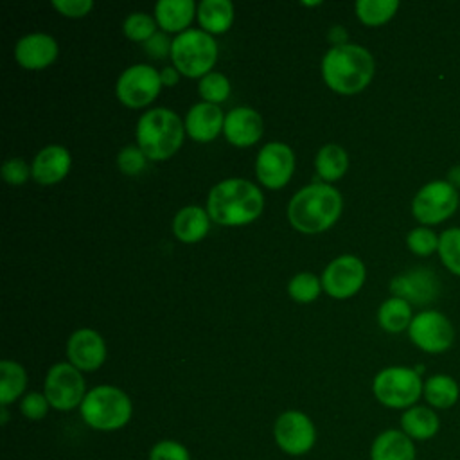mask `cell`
I'll list each match as a JSON object with an SVG mask.
<instances>
[{"instance_id":"cell-42","label":"cell","mask_w":460,"mask_h":460,"mask_svg":"<svg viewBox=\"0 0 460 460\" xmlns=\"http://www.w3.org/2000/svg\"><path fill=\"white\" fill-rule=\"evenodd\" d=\"M160 79H162L164 86H174L178 83V79H180V72L174 66H165L160 72Z\"/></svg>"},{"instance_id":"cell-34","label":"cell","mask_w":460,"mask_h":460,"mask_svg":"<svg viewBox=\"0 0 460 460\" xmlns=\"http://www.w3.org/2000/svg\"><path fill=\"white\" fill-rule=\"evenodd\" d=\"M122 31L126 38L146 43L153 34H156V20L146 13H133L124 20Z\"/></svg>"},{"instance_id":"cell-7","label":"cell","mask_w":460,"mask_h":460,"mask_svg":"<svg viewBox=\"0 0 460 460\" xmlns=\"http://www.w3.org/2000/svg\"><path fill=\"white\" fill-rule=\"evenodd\" d=\"M422 388L424 383L420 379V374L415 368L408 367L383 368L372 383L376 399L383 406L395 410H408L415 406V402L422 395Z\"/></svg>"},{"instance_id":"cell-30","label":"cell","mask_w":460,"mask_h":460,"mask_svg":"<svg viewBox=\"0 0 460 460\" xmlns=\"http://www.w3.org/2000/svg\"><path fill=\"white\" fill-rule=\"evenodd\" d=\"M397 7V0H358L356 14L365 25H381L395 14Z\"/></svg>"},{"instance_id":"cell-12","label":"cell","mask_w":460,"mask_h":460,"mask_svg":"<svg viewBox=\"0 0 460 460\" xmlns=\"http://www.w3.org/2000/svg\"><path fill=\"white\" fill-rule=\"evenodd\" d=\"M273 437L279 447L293 456L307 453L316 440V429L313 420L296 410H289L279 415L273 426Z\"/></svg>"},{"instance_id":"cell-14","label":"cell","mask_w":460,"mask_h":460,"mask_svg":"<svg viewBox=\"0 0 460 460\" xmlns=\"http://www.w3.org/2000/svg\"><path fill=\"white\" fill-rule=\"evenodd\" d=\"M365 282V264L356 255H340L322 275V288L334 298H349Z\"/></svg>"},{"instance_id":"cell-28","label":"cell","mask_w":460,"mask_h":460,"mask_svg":"<svg viewBox=\"0 0 460 460\" xmlns=\"http://www.w3.org/2000/svg\"><path fill=\"white\" fill-rule=\"evenodd\" d=\"M379 325L386 332H401L410 327L413 316H411V305L397 296H392L385 300L377 311Z\"/></svg>"},{"instance_id":"cell-41","label":"cell","mask_w":460,"mask_h":460,"mask_svg":"<svg viewBox=\"0 0 460 460\" xmlns=\"http://www.w3.org/2000/svg\"><path fill=\"white\" fill-rule=\"evenodd\" d=\"M144 49L153 59H164L167 54H171L172 41L164 32H156L144 43Z\"/></svg>"},{"instance_id":"cell-43","label":"cell","mask_w":460,"mask_h":460,"mask_svg":"<svg viewBox=\"0 0 460 460\" xmlns=\"http://www.w3.org/2000/svg\"><path fill=\"white\" fill-rule=\"evenodd\" d=\"M329 38H331V41L336 43V45H345V41H347V32H345L341 27H334V29H331Z\"/></svg>"},{"instance_id":"cell-24","label":"cell","mask_w":460,"mask_h":460,"mask_svg":"<svg viewBox=\"0 0 460 460\" xmlns=\"http://www.w3.org/2000/svg\"><path fill=\"white\" fill-rule=\"evenodd\" d=\"M172 232L183 243H196L208 232V214L196 205L185 207L174 216Z\"/></svg>"},{"instance_id":"cell-6","label":"cell","mask_w":460,"mask_h":460,"mask_svg":"<svg viewBox=\"0 0 460 460\" xmlns=\"http://www.w3.org/2000/svg\"><path fill=\"white\" fill-rule=\"evenodd\" d=\"M171 58L174 68L187 77H203L217 58V45L208 32L189 29L172 40Z\"/></svg>"},{"instance_id":"cell-4","label":"cell","mask_w":460,"mask_h":460,"mask_svg":"<svg viewBox=\"0 0 460 460\" xmlns=\"http://www.w3.org/2000/svg\"><path fill=\"white\" fill-rule=\"evenodd\" d=\"M183 131V124L174 111L155 108L138 119L137 142L149 160H167L180 149Z\"/></svg>"},{"instance_id":"cell-1","label":"cell","mask_w":460,"mask_h":460,"mask_svg":"<svg viewBox=\"0 0 460 460\" xmlns=\"http://www.w3.org/2000/svg\"><path fill=\"white\" fill-rule=\"evenodd\" d=\"M264 198L259 187L241 178H230L212 187L207 201L208 216L226 226L248 225L262 212Z\"/></svg>"},{"instance_id":"cell-8","label":"cell","mask_w":460,"mask_h":460,"mask_svg":"<svg viewBox=\"0 0 460 460\" xmlns=\"http://www.w3.org/2000/svg\"><path fill=\"white\" fill-rule=\"evenodd\" d=\"M460 205V196L456 189L446 180H435L420 187L411 201V212L422 225H437L446 221L456 207Z\"/></svg>"},{"instance_id":"cell-21","label":"cell","mask_w":460,"mask_h":460,"mask_svg":"<svg viewBox=\"0 0 460 460\" xmlns=\"http://www.w3.org/2000/svg\"><path fill=\"white\" fill-rule=\"evenodd\" d=\"M413 440L401 429H385L370 447V460H415Z\"/></svg>"},{"instance_id":"cell-38","label":"cell","mask_w":460,"mask_h":460,"mask_svg":"<svg viewBox=\"0 0 460 460\" xmlns=\"http://www.w3.org/2000/svg\"><path fill=\"white\" fill-rule=\"evenodd\" d=\"M49 401L45 397V394H40V392H31L27 394L22 402H20V410L22 413L27 417V419H32V420H40L47 415L49 411Z\"/></svg>"},{"instance_id":"cell-10","label":"cell","mask_w":460,"mask_h":460,"mask_svg":"<svg viewBox=\"0 0 460 460\" xmlns=\"http://www.w3.org/2000/svg\"><path fill=\"white\" fill-rule=\"evenodd\" d=\"M162 88L160 74L149 65H133L126 68L115 86L119 101L128 108L147 106Z\"/></svg>"},{"instance_id":"cell-45","label":"cell","mask_w":460,"mask_h":460,"mask_svg":"<svg viewBox=\"0 0 460 460\" xmlns=\"http://www.w3.org/2000/svg\"><path fill=\"white\" fill-rule=\"evenodd\" d=\"M7 422V410H5V406H2V424H5Z\"/></svg>"},{"instance_id":"cell-23","label":"cell","mask_w":460,"mask_h":460,"mask_svg":"<svg viewBox=\"0 0 460 460\" xmlns=\"http://www.w3.org/2000/svg\"><path fill=\"white\" fill-rule=\"evenodd\" d=\"M192 0H160L155 5V18L165 32H180L192 22L194 16Z\"/></svg>"},{"instance_id":"cell-46","label":"cell","mask_w":460,"mask_h":460,"mask_svg":"<svg viewBox=\"0 0 460 460\" xmlns=\"http://www.w3.org/2000/svg\"><path fill=\"white\" fill-rule=\"evenodd\" d=\"M322 2H302V5H320Z\"/></svg>"},{"instance_id":"cell-40","label":"cell","mask_w":460,"mask_h":460,"mask_svg":"<svg viewBox=\"0 0 460 460\" xmlns=\"http://www.w3.org/2000/svg\"><path fill=\"white\" fill-rule=\"evenodd\" d=\"M52 7L58 9L63 16L81 18L92 11L93 2L92 0H52Z\"/></svg>"},{"instance_id":"cell-37","label":"cell","mask_w":460,"mask_h":460,"mask_svg":"<svg viewBox=\"0 0 460 460\" xmlns=\"http://www.w3.org/2000/svg\"><path fill=\"white\" fill-rule=\"evenodd\" d=\"M146 155L137 146H126L117 156V165L124 174H138L146 167Z\"/></svg>"},{"instance_id":"cell-44","label":"cell","mask_w":460,"mask_h":460,"mask_svg":"<svg viewBox=\"0 0 460 460\" xmlns=\"http://www.w3.org/2000/svg\"><path fill=\"white\" fill-rule=\"evenodd\" d=\"M447 183H451L455 189L460 187V165H453L449 171H447Z\"/></svg>"},{"instance_id":"cell-31","label":"cell","mask_w":460,"mask_h":460,"mask_svg":"<svg viewBox=\"0 0 460 460\" xmlns=\"http://www.w3.org/2000/svg\"><path fill=\"white\" fill-rule=\"evenodd\" d=\"M438 255L442 264L460 277V226L447 228L438 235Z\"/></svg>"},{"instance_id":"cell-35","label":"cell","mask_w":460,"mask_h":460,"mask_svg":"<svg viewBox=\"0 0 460 460\" xmlns=\"http://www.w3.org/2000/svg\"><path fill=\"white\" fill-rule=\"evenodd\" d=\"M406 244L415 255L426 257V255H431L435 250H438V235L426 226H419L408 234Z\"/></svg>"},{"instance_id":"cell-29","label":"cell","mask_w":460,"mask_h":460,"mask_svg":"<svg viewBox=\"0 0 460 460\" xmlns=\"http://www.w3.org/2000/svg\"><path fill=\"white\" fill-rule=\"evenodd\" d=\"M0 402L7 406L14 399H18L27 385V374L22 365L11 359L0 361Z\"/></svg>"},{"instance_id":"cell-16","label":"cell","mask_w":460,"mask_h":460,"mask_svg":"<svg viewBox=\"0 0 460 460\" xmlns=\"http://www.w3.org/2000/svg\"><path fill=\"white\" fill-rule=\"evenodd\" d=\"M68 361L77 370H95L106 359V345L93 329H77L66 341Z\"/></svg>"},{"instance_id":"cell-33","label":"cell","mask_w":460,"mask_h":460,"mask_svg":"<svg viewBox=\"0 0 460 460\" xmlns=\"http://www.w3.org/2000/svg\"><path fill=\"white\" fill-rule=\"evenodd\" d=\"M198 92L207 102L217 104V102L226 101V97L230 93V81L219 72H210L201 77Z\"/></svg>"},{"instance_id":"cell-15","label":"cell","mask_w":460,"mask_h":460,"mask_svg":"<svg viewBox=\"0 0 460 460\" xmlns=\"http://www.w3.org/2000/svg\"><path fill=\"white\" fill-rule=\"evenodd\" d=\"M390 291L394 296L406 300L408 304L424 305L431 304L440 293V280L435 271L424 266L411 268L390 282Z\"/></svg>"},{"instance_id":"cell-20","label":"cell","mask_w":460,"mask_h":460,"mask_svg":"<svg viewBox=\"0 0 460 460\" xmlns=\"http://www.w3.org/2000/svg\"><path fill=\"white\" fill-rule=\"evenodd\" d=\"M70 164L68 149L63 146H47L34 156L31 174L40 185H52L66 176Z\"/></svg>"},{"instance_id":"cell-3","label":"cell","mask_w":460,"mask_h":460,"mask_svg":"<svg viewBox=\"0 0 460 460\" xmlns=\"http://www.w3.org/2000/svg\"><path fill=\"white\" fill-rule=\"evenodd\" d=\"M341 214V194L325 183H313L298 190L288 205V219L298 232L327 230Z\"/></svg>"},{"instance_id":"cell-9","label":"cell","mask_w":460,"mask_h":460,"mask_svg":"<svg viewBox=\"0 0 460 460\" xmlns=\"http://www.w3.org/2000/svg\"><path fill=\"white\" fill-rule=\"evenodd\" d=\"M43 394L52 408L68 411L81 406L86 395L84 379L72 363H58L47 372Z\"/></svg>"},{"instance_id":"cell-19","label":"cell","mask_w":460,"mask_h":460,"mask_svg":"<svg viewBox=\"0 0 460 460\" xmlns=\"http://www.w3.org/2000/svg\"><path fill=\"white\" fill-rule=\"evenodd\" d=\"M225 115L217 104L198 102L194 104L185 119V129L196 142H210L219 131H223Z\"/></svg>"},{"instance_id":"cell-26","label":"cell","mask_w":460,"mask_h":460,"mask_svg":"<svg viewBox=\"0 0 460 460\" xmlns=\"http://www.w3.org/2000/svg\"><path fill=\"white\" fill-rule=\"evenodd\" d=\"M199 25L212 34H221L234 22V5L228 0H203L198 5Z\"/></svg>"},{"instance_id":"cell-22","label":"cell","mask_w":460,"mask_h":460,"mask_svg":"<svg viewBox=\"0 0 460 460\" xmlns=\"http://www.w3.org/2000/svg\"><path fill=\"white\" fill-rule=\"evenodd\" d=\"M440 429V419L437 411L429 406L415 404L402 411L401 415V431H404L413 442L429 440Z\"/></svg>"},{"instance_id":"cell-2","label":"cell","mask_w":460,"mask_h":460,"mask_svg":"<svg viewBox=\"0 0 460 460\" xmlns=\"http://www.w3.org/2000/svg\"><path fill=\"white\" fill-rule=\"evenodd\" d=\"M372 54L352 43L334 45L322 59V74L327 86L338 93L352 95L361 92L374 77Z\"/></svg>"},{"instance_id":"cell-25","label":"cell","mask_w":460,"mask_h":460,"mask_svg":"<svg viewBox=\"0 0 460 460\" xmlns=\"http://www.w3.org/2000/svg\"><path fill=\"white\" fill-rule=\"evenodd\" d=\"M422 395L429 408L447 410L453 408L460 397L458 383L446 374H435L424 381Z\"/></svg>"},{"instance_id":"cell-36","label":"cell","mask_w":460,"mask_h":460,"mask_svg":"<svg viewBox=\"0 0 460 460\" xmlns=\"http://www.w3.org/2000/svg\"><path fill=\"white\" fill-rule=\"evenodd\" d=\"M149 460H190L189 449L176 440H160L149 451Z\"/></svg>"},{"instance_id":"cell-27","label":"cell","mask_w":460,"mask_h":460,"mask_svg":"<svg viewBox=\"0 0 460 460\" xmlns=\"http://www.w3.org/2000/svg\"><path fill=\"white\" fill-rule=\"evenodd\" d=\"M314 165H316V172L320 178H323L327 181L340 180L349 167L347 151L338 144H325L318 151V155L314 158Z\"/></svg>"},{"instance_id":"cell-11","label":"cell","mask_w":460,"mask_h":460,"mask_svg":"<svg viewBox=\"0 0 460 460\" xmlns=\"http://www.w3.org/2000/svg\"><path fill=\"white\" fill-rule=\"evenodd\" d=\"M410 340L424 352L440 354L453 345L455 329L447 316L438 311H422L413 316L410 327Z\"/></svg>"},{"instance_id":"cell-17","label":"cell","mask_w":460,"mask_h":460,"mask_svg":"<svg viewBox=\"0 0 460 460\" xmlns=\"http://www.w3.org/2000/svg\"><path fill=\"white\" fill-rule=\"evenodd\" d=\"M16 61L29 70H40L49 66L58 58V43L52 36L43 32L27 34L18 40L14 47Z\"/></svg>"},{"instance_id":"cell-13","label":"cell","mask_w":460,"mask_h":460,"mask_svg":"<svg viewBox=\"0 0 460 460\" xmlns=\"http://www.w3.org/2000/svg\"><path fill=\"white\" fill-rule=\"evenodd\" d=\"M295 169V155L282 142L266 144L255 160V174L268 189H282Z\"/></svg>"},{"instance_id":"cell-32","label":"cell","mask_w":460,"mask_h":460,"mask_svg":"<svg viewBox=\"0 0 460 460\" xmlns=\"http://www.w3.org/2000/svg\"><path fill=\"white\" fill-rule=\"evenodd\" d=\"M320 289H322V282L316 279V275L309 271L296 273L288 284V291L291 298L300 304L313 302L320 295Z\"/></svg>"},{"instance_id":"cell-5","label":"cell","mask_w":460,"mask_h":460,"mask_svg":"<svg viewBox=\"0 0 460 460\" xmlns=\"http://www.w3.org/2000/svg\"><path fill=\"white\" fill-rule=\"evenodd\" d=\"M83 420L101 431H113L124 428L131 419V401L117 386L101 385L86 392L81 406Z\"/></svg>"},{"instance_id":"cell-18","label":"cell","mask_w":460,"mask_h":460,"mask_svg":"<svg viewBox=\"0 0 460 460\" xmlns=\"http://www.w3.org/2000/svg\"><path fill=\"white\" fill-rule=\"evenodd\" d=\"M223 133L237 147L253 146L262 135V119L252 108H234L225 115Z\"/></svg>"},{"instance_id":"cell-39","label":"cell","mask_w":460,"mask_h":460,"mask_svg":"<svg viewBox=\"0 0 460 460\" xmlns=\"http://www.w3.org/2000/svg\"><path fill=\"white\" fill-rule=\"evenodd\" d=\"M29 165L22 158H9L2 165V176L11 185H22L29 178Z\"/></svg>"}]
</instances>
